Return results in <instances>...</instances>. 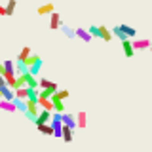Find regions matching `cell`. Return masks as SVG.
Masks as SVG:
<instances>
[{
    "instance_id": "obj_1",
    "label": "cell",
    "mask_w": 152,
    "mask_h": 152,
    "mask_svg": "<svg viewBox=\"0 0 152 152\" xmlns=\"http://www.w3.org/2000/svg\"><path fill=\"white\" fill-rule=\"evenodd\" d=\"M51 127H53V131H55L53 137H61V129H63V120H61V114H53V116H51Z\"/></svg>"
},
{
    "instance_id": "obj_2",
    "label": "cell",
    "mask_w": 152,
    "mask_h": 152,
    "mask_svg": "<svg viewBox=\"0 0 152 152\" xmlns=\"http://www.w3.org/2000/svg\"><path fill=\"white\" fill-rule=\"evenodd\" d=\"M61 120H63V126H69L72 127V129H76V114H70V112H63L61 114Z\"/></svg>"
},
{
    "instance_id": "obj_3",
    "label": "cell",
    "mask_w": 152,
    "mask_h": 152,
    "mask_svg": "<svg viewBox=\"0 0 152 152\" xmlns=\"http://www.w3.org/2000/svg\"><path fill=\"white\" fill-rule=\"evenodd\" d=\"M51 114L50 110H40V114H38V118H36V126H44V124H51Z\"/></svg>"
},
{
    "instance_id": "obj_4",
    "label": "cell",
    "mask_w": 152,
    "mask_h": 152,
    "mask_svg": "<svg viewBox=\"0 0 152 152\" xmlns=\"http://www.w3.org/2000/svg\"><path fill=\"white\" fill-rule=\"evenodd\" d=\"M122 50H124V53H126L127 59H131V57L135 55V50H133V44H131V40H129V38L122 40Z\"/></svg>"
},
{
    "instance_id": "obj_5",
    "label": "cell",
    "mask_w": 152,
    "mask_h": 152,
    "mask_svg": "<svg viewBox=\"0 0 152 152\" xmlns=\"http://www.w3.org/2000/svg\"><path fill=\"white\" fill-rule=\"evenodd\" d=\"M61 25H63V21H61V15L57 12H53L50 15V28L51 31H57V28H61Z\"/></svg>"
},
{
    "instance_id": "obj_6",
    "label": "cell",
    "mask_w": 152,
    "mask_h": 152,
    "mask_svg": "<svg viewBox=\"0 0 152 152\" xmlns=\"http://www.w3.org/2000/svg\"><path fill=\"white\" fill-rule=\"evenodd\" d=\"M131 44H133V50H150V46H152V42L150 40H146V38H142V40H131Z\"/></svg>"
},
{
    "instance_id": "obj_7",
    "label": "cell",
    "mask_w": 152,
    "mask_h": 152,
    "mask_svg": "<svg viewBox=\"0 0 152 152\" xmlns=\"http://www.w3.org/2000/svg\"><path fill=\"white\" fill-rule=\"evenodd\" d=\"M55 12V8H53V4H42V6H38V10H36V13L38 15H51V13Z\"/></svg>"
},
{
    "instance_id": "obj_8",
    "label": "cell",
    "mask_w": 152,
    "mask_h": 152,
    "mask_svg": "<svg viewBox=\"0 0 152 152\" xmlns=\"http://www.w3.org/2000/svg\"><path fill=\"white\" fill-rule=\"evenodd\" d=\"M51 103H53V110L57 114H63L65 112V101H61V99H57L55 95H51Z\"/></svg>"
},
{
    "instance_id": "obj_9",
    "label": "cell",
    "mask_w": 152,
    "mask_h": 152,
    "mask_svg": "<svg viewBox=\"0 0 152 152\" xmlns=\"http://www.w3.org/2000/svg\"><path fill=\"white\" fill-rule=\"evenodd\" d=\"M76 126H78L80 129H84V127L88 126V114H86L84 110H80L78 114H76Z\"/></svg>"
},
{
    "instance_id": "obj_10",
    "label": "cell",
    "mask_w": 152,
    "mask_h": 152,
    "mask_svg": "<svg viewBox=\"0 0 152 152\" xmlns=\"http://www.w3.org/2000/svg\"><path fill=\"white\" fill-rule=\"evenodd\" d=\"M0 108L6 110V112H15L17 110L15 103H13V101H6V99H0Z\"/></svg>"
},
{
    "instance_id": "obj_11",
    "label": "cell",
    "mask_w": 152,
    "mask_h": 152,
    "mask_svg": "<svg viewBox=\"0 0 152 152\" xmlns=\"http://www.w3.org/2000/svg\"><path fill=\"white\" fill-rule=\"evenodd\" d=\"M72 127L69 126H63V129H61V139H63L65 142H72Z\"/></svg>"
},
{
    "instance_id": "obj_12",
    "label": "cell",
    "mask_w": 152,
    "mask_h": 152,
    "mask_svg": "<svg viewBox=\"0 0 152 152\" xmlns=\"http://www.w3.org/2000/svg\"><path fill=\"white\" fill-rule=\"evenodd\" d=\"M38 107L42 108V110H53V103H51V99H42V97H38Z\"/></svg>"
},
{
    "instance_id": "obj_13",
    "label": "cell",
    "mask_w": 152,
    "mask_h": 152,
    "mask_svg": "<svg viewBox=\"0 0 152 152\" xmlns=\"http://www.w3.org/2000/svg\"><path fill=\"white\" fill-rule=\"evenodd\" d=\"M74 31H76V38H82L84 42H89V40H91V34H89V31H88V28L78 27V28H74Z\"/></svg>"
},
{
    "instance_id": "obj_14",
    "label": "cell",
    "mask_w": 152,
    "mask_h": 152,
    "mask_svg": "<svg viewBox=\"0 0 152 152\" xmlns=\"http://www.w3.org/2000/svg\"><path fill=\"white\" fill-rule=\"evenodd\" d=\"M27 72H28V66L25 65V61L15 59V76H21V74H27Z\"/></svg>"
},
{
    "instance_id": "obj_15",
    "label": "cell",
    "mask_w": 152,
    "mask_h": 152,
    "mask_svg": "<svg viewBox=\"0 0 152 152\" xmlns=\"http://www.w3.org/2000/svg\"><path fill=\"white\" fill-rule=\"evenodd\" d=\"M40 89H59V86L48 78H40Z\"/></svg>"
},
{
    "instance_id": "obj_16",
    "label": "cell",
    "mask_w": 152,
    "mask_h": 152,
    "mask_svg": "<svg viewBox=\"0 0 152 152\" xmlns=\"http://www.w3.org/2000/svg\"><path fill=\"white\" fill-rule=\"evenodd\" d=\"M31 55H32V48H31V46H25L21 51H19V55H17V61H27Z\"/></svg>"
},
{
    "instance_id": "obj_17",
    "label": "cell",
    "mask_w": 152,
    "mask_h": 152,
    "mask_svg": "<svg viewBox=\"0 0 152 152\" xmlns=\"http://www.w3.org/2000/svg\"><path fill=\"white\" fill-rule=\"evenodd\" d=\"M120 28H122V32H124V34H126L127 38H129V40L137 36V31H135V28H133L131 25H120Z\"/></svg>"
},
{
    "instance_id": "obj_18",
    "label": "cell",
    "mask_w": 152,
    "mask_h": 152,
    "mask_svg": "<svg viewBox=\"0 0 152 152\" xmlns=\"http://www.w3.org/2000/svg\"><path fill=\"white\" fill-rule=\"evenodd\" d=\"M36 127H38V131H40V133H44V135H48V137H53L55 135L51 124H44V126H36Z\"/></svg>"
},
{
    "instance_id": "obj_19",
    "label": "cell",
    "mask_w": 152,
    "mask_h": 152,
    "mask_svg": "<svg viewBox=\"0 0 152 152\" xmlns=\"http://www.w3.org/2000/svg\"><path fill=\"white\" fill-rule=\"evenodd\" d=\"M99 31H101V38H103L104 42H110V40H112L114 34H110V31H108L104 25H99Z\"/></svg>"
},
{
    "instance_id": "obj_20",
    "label": "cell",
    "mask_w": 152,
    "mask_h": 152,
    "mask_svg": "<svg viewBox=\"0 0 152 152\" xmlns=\"http://www.w3.org/2000/svg\"><path fill=\"white\" fill-rule=\"evenodd\" d=\"M15 99H23V101H27V99H28V88H17L15 89Z\"/></svg>"
},
{
    "instance_id": "obj_21",
    "label": "cell",
    "mask_w": 152,
    "mask_h": 152,
    "mask_svg": "<svg viewBox=\"0 0 152 152\" xmlns=\"http://www.w3.org/2000/svg\"><path fill=\"white\" fill-rule=\"evenodd\" d=\"M15 8H17V0H8V4H6V15H13V13H15Z\"/></svg>"
},
{
    "instance_id": "obj_22",
    "label": "cell",
    "mask_w": 152,
    "mask_h": 152,
    "mask_svg": "<svg viewBox=\"0 0 152 152\" xmlns=\"http://www.w3.org/2000/svg\"><path fill=\"white\" fill-rule=\"evenodd\" d=\"M61 31L65 32V36H66V38H76V31H74V28H70V27H66L65 23L61 25Z\"/></svg>"
},
{
    "instance_id": "obj_23",
    "label": "cell",
    "mask_w": 152,
    "mask_h": 152,
    "mask_svg": "<svg viewBox=\"0 0 152 152\" xmlns=\"http://www.w3.org/2000/svg\"><path fill=\"white\" fill-rule=\"evenodd\" d=\"M53 95H55L57 99H61V101H65V99H69V95H70V93H69V89H61V88H59Z\"/></svg>"
},
{
    "instance_id": "obj_24",
    "label": "cell",
    "mask_w": 152,
    "mask_h": 152,
    "mask_svg": "<svg viewBox=\"0 0 152 152\" xmlns=\"http://www.w3.org/2000/svg\"><path fill=\"white\" fill-rule=\"evenodd\" d=\"M13 103H15V107H17V110H21L23 114H25V112H27V101H23V99H15V101H13Z\"/></svg>"
},
{
    "instance_id": "obj_25",
    "label": "cell",
    "mask_w": 152,
    "mask_h": 152,
    "mask_svg": "<svg viewBox=\"0 0 152 152\" xmlns=\"http://www.w3.org/2000/svg\"><path fill=\"white\" fill-rule=\"evenodd\" d=\"M57 89H40V97L42 99H51V95H53Z\"/></svg>"
},
{
    "instance_id": "obj_26",
    "label": "cell",
    "mask_w": 152,
    "mask_h": 152,
    "mask_svg": "<svg viewBox=\"0 0 152 152\" xmlns=\"http://www.w3.org/2000/svg\"><path fill=\"white\" fill-rule=\"evenodd\" d=\"M89 31V34H91V38H101V31H99V27H95V25H91L88 28Z\"/></svg>"
},
{
    "instance_id": "obj_27",
    "label": "cell",
    "mask_w": 152,
    "mask_h": 152,
    "mask_svg": "<svg viewBox=\"0 0 152 152\" xmlns=\"http://www.w3.org/2000/svg\"><path fill=\"white\" fill-rule=\"evenodd\" d=\"M4 66H6V72L15 74V63L13 61H4Z\"/></svg>"
},
{
    "instance_id": "obj_28",
    "label": "cell",
    "mask_w": 152,
    "mask_h": 152,
    "mask_svg": "<svg viewBox=\"0 0 152 152\" xmlns=\"http://www.w3.org/2000/svg\"><path fill=\"white\" fill-rule=\"evenodd\" d=\"M15 84H17V88H27L25 76H17V78H15Z\"/></svg>"
},
{
    "instance_id": "obj_29",
    "label": "cell",
    "mask_w": 152,
    "mask_h": 152,
    "mask_svg": "<svg viewBox=\"0 0 152 152\" xmlns=\"http://www.w3.org/2000/svg\"><path fill=\"white\" fill-rule=\"evenodd\" d=\"M0 15H6V6H2V4H0Z\"/></svg>"
},
{
    "instance_id": "obj_30",
    "label": "cell",
    "mask_w": 152,
    "mask_h": 152,
    "mask_svg": "<svg viewBox=\"0 0 152 152\" xmlns=\"http://www.w3.org/2000/svg\"><path fill=\"white\" fill-rule=\"evenodd\" d=\"M0 74H2V76L6 74V66H4V63H0Z\"/></svg>"
},
{
    "instance_id": "obj_31",
    "label": "cell",
    "mask_w": 152,
    "mask_h": 152,
    "mask_svg": "<svg viewBox=\"0 0 152 152\" xmlns=\"http://www.w3.org/2000/svg\"><path fill=\"white\" fill-rule=\"evenodd\" d=\"M2 86H8V84H6V80H4V76L0 74V88H2Z\"/></svg>"
},
{
    "instance_id": "obj_32",
    "label": "cell",
    "mask_w": 152,
    "mask_h": 152,
    "mask_svg": "<svg viewBox=\"0 0 152 152\" xmlns=\"http://www.w3.org/2000/svg\"><path fill=\"white\" fill-rule=\"evenodd\" d=\"M0 99H2V91H0Z\"/></svg>"
},
{
    "instance_id": "obj_33",
    "label": "cell",
    "mask_w": 152,
    "mask_h": 152,
    "mask_svg": "<svg viewBox=\"0 0 152 152\" xmlns=\"http://www.w3.org/2000/svg\"><path fill=\"white\" fill-rule=\"evenodd\" d=\"M150 51H152V46H150Z\"/></svg>"
}]
</instances>
